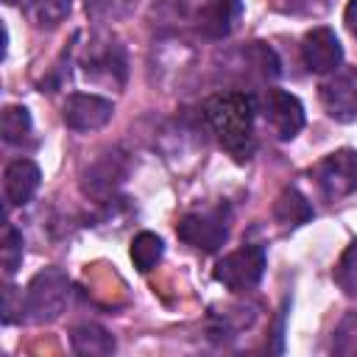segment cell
Returning a JSON list of instances; mask_svg holds the SVG:
<instances>
[{
	"label": "cell",
	"instance_id": "1",
	"mask_svg": "<svg viewBox=\"0 0 357 357\" xmlns=\"http://www.w3.org/2000/svg\"><path fill=\"white\" fill-rule=\"evenodd\" d=\"M204 120L218 137L220 148L237 162L254 153V98L245 92H220L204 103Z\"/></svg>",
	"mask_w": 357,
	"mask_h": 357
},
{
	"label": "cell",
	"instance_id": "2",
	"mask_svg": "<svg viewBox=\"0 0 357 357\" xmlns=\"http://www.w3.org/2000/svg\"><path fill=\"white\" fill-rule=\"evenodd\" d=\"M67 296H70L67 273H61L59 268H45L31 279V284L22 296V312L33 324L53 321V318L61 315V310L67 304Z\"/></svg>",
	"mask_w": 357,
	"mask_h": 357
},
{
	"label": "cell",
	"instance_id": "3",
	"mask_svg": "<svg viewBox=\"0 0 357 357\" xmlns=\"http://www.w3.org/2000/svg\"><path fill=\"white\" fill-rule=\"evenodd\" d=\"M310 176L315 178V184L326 201H340V198L351 195L357 190V151H351V148L332 151L310 170Z\"/></svg>",
	"mask_w": 357,
	"mask_h": 357
},
{
	"label": "cell",
	"instance_id": "4",
	"mask_svg": "<svg viewBox=\"0 0 357 357\" xmlns=\"http://www.w3.org/2000/svg\"><path fill=\"white\" fill-rule=\"evenodd\" d=\"M265 271V248L262 245H243L231 254H226L215 265V279L229 287L231 293H245L251 290Z\"/></svg>",
	"mask_w": 357,
	"mask_h": 357
},
{
	"label": "cell",
	"instance_id": "5",
	"mask_svg": "<svg viewBox=\"0 0 357 357\" xmlns=\"http://www.w3.org/2000/svg\"><path fill=\"white\" fill-rule=\"evenodd\" d=\"M176 234H178L187 245L212 254V251H218V248L226 243V237H229V212H226L223 206H218V209L184 215V218L178 220V226H176Z\"/></svg>",
	"mask_w": 357,
	"mask_h": 357
},
{
	"label": "cell",
	"instance_id": "6",
	"mask_svg": "<svg viewBox=\"0 0 357 357\" xmlns=\"http://www.w3.org/2000/svg\"><path fill=\"white\" fill-rule=\"evenodd\" d=\"M262 114L279 139H293L304 128V106L284 89H268L262 98Z\"/></svg>",
	"mask_w": 357,
	"mask_h": 357
},
{
	"label": "cell",
	"instance_id": "7",
	"mask_svg": "<svg viewBox=\"0 0 357 357\" xmlns=\"http://www.w3.org/2000/svg\"><path fill=\"white\" fill-rule=\"evenodd\" d=\"M114 114V103L100 98V95H86V92H73L64 100V123L73 131H98L103 128Z\"/></svg>",
	"mask_w": 357,
	"mask_h": 357
},
{
	"label": "cell",
	"instance_id": "8",
	"mask_svg": "<svg viewBox=\"0 0 357 357\" xmlns=\"http://www.w3.org/2000/svg\"><path fill=\"white\" fill-rule=\"evenodd\" d=\"M321 103L326 114L337 123H351L357 120V73H335L318 86Z\"/></svg>",
	"mask_w": 357,
	"mask_h": 357
},
{
	"label": "cell",
	"instance_id": "9",
	"mask_svg": "<svg viewBox=\"0 0 357 357\" xmlns=\"http://www.w3.org/2000/svg\"><path fill=\"white\" fill-rule=\"evenodd\" d=\"M301 59L310 73H335L343 61L340 39L332 28H312L301 39Z\"/></svg>",
	"mask_w": 357,
	"mask_h": 357
},
{
	"label": "cell",
	"instance_id": "10",
	"mask_svg": "<svg viewBox=\"0 0 357 357\" xmlns=\"http://www.w3.org/2000/svg\"><path fill=\"white\" fill-rule=\"evenodd\" d=\"M39 167L31 162V159H14L6 165V173H3V195L8 201V206H25L33 192L39 190Z\"/></svg>",
	"mask_w": 357,
	"mask_h": 357
},
{
	"label": "cell",
	"instance_id": "11",
	"mask_svg": "<svg viewBox=\"0 0 357 357\" xmlns=\"http://www.w3.org/2000/svg\"><path fill=\"white\" fill-rule=\"evenodd\" d=\"M240 11V0H204L198 8V31L209 39H223L234 31Z\"/></svg>",
	"mask_w": 357,
	"mask_h": 357
},
{
	"label": "cell",
	"instance_id": "12",
	"mask_svg": "<svg viewBox=\"0 0 357 357\" xmlns=\"http://www.w3.org/2000/svg\"><path fill=\"white\" fill-rule=\"evenodd\" d=\"M70 343H73V351L84 354V357H103V354L114 351V337L103 326H98V324L75 326L70 332Z\"/></svg>",
	"mask_w": 357,
	"mask_h": 357
},
{
	"label": "cell",
	"instance_id": "13",
	"mask_svg": "<svg viewBox=\"0 0 357 357\" xmlns=\"http://www.w3.org/2000/svg\"><path fill=\"white\" fill-rule=\"evenodd\" d=\"M273 218L282 226H301L312 218V206L296 187H287V190L279 192V198L273 204Z\"/></svg>",
	"mask_w": 357,
	"mask_h": 357
},
{
	"label": "cell",
	"instance_id": "14",
	"mask_svg": "<svg viewBox=\"0 0 357 357\" xmlns=\"http://www.w3.org/2000/svg\"><path fill=\"white\" fill-rule=\"evenodd\" d=\"M162 251H165V243H162V237L159 234H153V231H139L137 237H134V243H131V262H134V268L137 271H151L159 259H162Z\"/></svg>",
	"mask_w": 357,
	"mask_h": 357
},
{
	"label": "cell",
	"instance_id": "15",
	"mask_svg": "<svg viewBox=\"0 0 357 357\" xmlns=\"http://www.w3.org/2000/svg\"><path fill=\"white\" fill-rule=\"evenodd\" d=\"M0 134L8 145H22L31 134V114L25 106H6L0 114Z\"/></svg>",
	"mask_w": 357,
	"mask_h": 357
},
{
	"label": "cell",
	"instance_id": "16",
	"mask_svg": "<svg viewBox=\"0 0 357 357\" xmlns=\"http://www.w3.org/2000/svg\"><path fill=\"white\" fill-rule=\"evenodd\" d=\"M332 351L335 354H357V310L346 312L332 335Z\"/></svg>",
	"mask_w": 357,
	"mask_h": 357
},
{
	"label": "cell",
	"instance_id": "17",
	"mask_svg": "<svg viewBox=\"0 0 357 357\" xmlns=\"http://www.w3.org/2000/svg\"><path fill=\"white\" fill-rule=\"evenodd\" d=\"M64 14H67V0H33L31 6H28V17L42 28V25H47V28H53V25H59L61 20H64Z\"/></svg>",
	"mask_w": 357,
	"mask_h": 357
},
{
	"label": "cell",
	"instance_id": "18",
	"mask_svg": "<svg viewBox=\"0 0 357 357\" xmlns=\"http://www.w3.org/2000/svg\"><path fill=\"white\" fill-rule=\"evenodd\" d=\"M0 259H3V271L6 276H11L17 271V265L22 262V234L14 226L3 229V243H0Z\"/></svg>",
	"mask_w": 357,
	"mask_h": 357
},
{
	"label": "cell",
	"instance_id": "19",
	"mask_svg": "<svg viewBox=\"0 0 357 357\" xmlns=\"http://www.w3.org/2000/svg\"><path fill=\"white\" fill-rule=\"evenodd\" d=\"M335 279L349 296H357V243H351L343 251V257L335 268Z\"/></svg>",
	"mask_w": 357,
	"mask_h": 357
},
{
	"label": "cell",
	"instance_id": "20",
	"mask_svg": "<svg viewBox=\"0 0 357 357\" xmlns=\"http://www.w3.org/2000/svg\"><path fill=\"white\" fill-rule=\"evenodd\" d=\"M329 6V0H284V3H279V8H284V11H324Z\"/></svg>",
	"mask_w": 357,
	"mask_h": 357
},
{
	"label": "cell",
	"instance_id": "21",
	"mask_svg": "<svg viewBox=\"0 0 357 357\" xmlns=\"http://www.w3.org/2000/svg\"><path fill=\"white\" fill-rule=\"evenodd\" d=\"M343 22H346L349 33L357 39V0H349V6H346V11H343Z\"/></svg>",
	"mask_w": 357,
	"mask_h": 357
},
{
	"label": "cell",
	"instance_id": "22",
	"mask_svg": "<svg viewBox=\"0 0 357 357\" xmlns=\"http://www.w3.org/2000/svg\"><path fill=\"white\" fill-rule=\"evenodd\" d=\"M3 3H8V6H14V3H20V0H3Z\"/></svg>",
	"mask_w": 357,
	"mask_h": 357
}]
</instances>
